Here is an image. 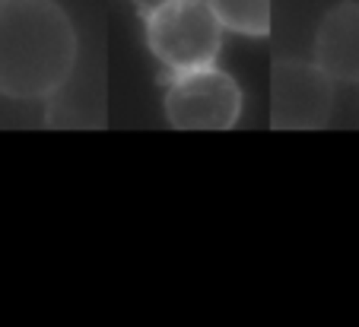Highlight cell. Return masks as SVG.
<instances>
[{
    "label": "cell",
    "instance_id": "1",
    "mask_svg": "<svg viewBox=\"0 0 359 327\" xmlns=\"http://www.w3.org/2000/svg\"><path fill=\"white\" fill-rule=\"evenodd\" d=\"M80 39L57 0H0V96L48 102L74 76Z\"/></svg>",
    "mask_w": 359,
    "mask_h": 327
},
{
    "label": "cell",
    "instance_id": "2",
    "mask_svg": "<svg viewBox=\"0 0 359 327\" xmlns=\"http://www.w3.org/2000/svg\"><path fill=\"white\" fill-rule=\"evenodd\" d=\"M149 55L169 76L213 67L223 51V29L203 0H163L143 13Z\"/></svg>",
    "mask_w": 359,
    "mask_h": 327
},
{
    "label": "cell",
    "instance_id": "3",
    "mask_svg": "<svg viewBox=\"0 0 359 327\" xmlns=\"http://www.w3.org/2000/svg\"><path fill=\"white\" fill-rule=\"evenodd\" d=\"M242 105L238 80L217 64L169 76L163 96L165 118L182 130H229L242 118Z\"/></svg>",
    "mask_w": 359,
    "mask_h": 327
},
{
    "label": "cell",
    "instance_id": "4",
    "mask_svg": "<svg viewBox=\"0 0 359 327\" xmlns=\"http://www.w3.org/2000/svg\"><path fill=\"white\" fill-rule=\"evenodd\" d=\"M334 111V80L315 61H277L271 74V124L286 130L325 127Z\"/></svg>",
    "mask_w": 359,
    "mask_h": 327
},
{
    "label": "cell",
    "instance_id": "5",
    "mask_svg": "<svg viewBox=\"0 0 359 327\" xmlns=\"http://www.w3.org/2000/svg\"><path fill=\"white\" fill-rule=\"evenodd\" d=\"M315 64L334 83H359V0H340L321 16Z\"/></svg>",
    "mask_w": 359,
    "mask_h": 327
},
{
    "label": "cell",
    "instance_id": "6",
    "mask_svg": "<svg viewBox=\"0 0 359 327\" xmlns=\"http://www.w3.org/2000/svg\"><path fill=\"white\" fill-rule=\"evenodd\" d=\"M217 16L223 32L264 39L271 35V4L273 0H203Z\"/></svg>",
    "mask_w": 359,
    "mask_h": 327
},
{
    "label": "cell",
    "instance_id": "7",
    "mask_svg": "<svg viewBox=\"0 0 359 327\" xmlns=\"http://www.w3.org/2000/svg\"><path fill=\"white\" fill-rule=\"evenodd\" d=\"M137 7L143 10V13H147V10H153V7H159V4H163V0H134Z\"/></svg>",
    "mask_w": 359,
    "mask_h": 327
}]
</instances>
